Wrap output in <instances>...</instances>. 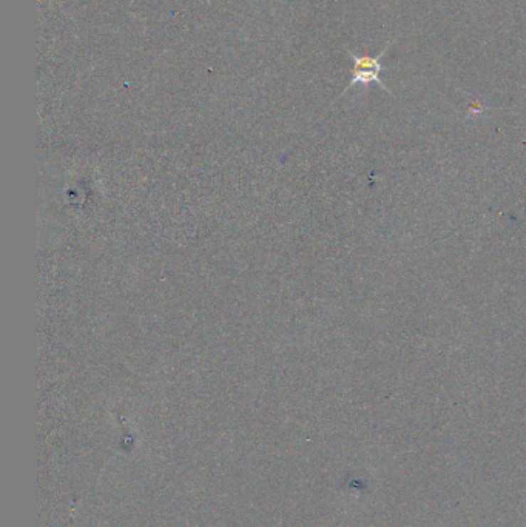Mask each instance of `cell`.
<instances>
[{
	"instance_id": "6da1fadb",
	"label": "cell",
	"mask_w": 526,
	"mask_h": 527,
	"mask_svg": "<svg viewBox=\"0 0 526 527\" xmlns=\"http://www.w3.org/2000/svg\"><path fill=\"white\" fill-rule=\"evenodd\" d=\"M350 73H352V78H350V82H349V85L346 87V90L343 92H341V96L346 95V91H349L350 88L355 87L357 83H362L366 91L369 90V85H371V83H377L378 87H382L384 91L389 92V95H394V92L384 85V82L380 79V73H378V71L352 68V71H350Z\"/></svg>"
}]
</instances>
